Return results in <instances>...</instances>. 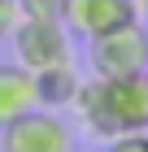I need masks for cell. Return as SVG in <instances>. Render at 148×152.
<instances>
[{
	"mask_svg": "<svg viewBox=\"0 0 148 152\" xmlns=\"http://www.w3.org/2000/svg\"><path fill=\"white\" fill-rule=\"evenodd\" d=\"M87 61L96 78H126L148 70V31L144 22H131L122 31H109L100 39H87Z\"/></svg>",
	"mask_w": 148,
	"mask_h": 152,
	"instance_id": "cell-2",
	"label": "cell"
},
{
	"mask_svg": "<svg viewBox=\"0 0 148 152\" xmlns=\"http://www.w3.org/2000/svg\"><path fill=\"white\" fill-rule=\"evenodd\" d=\"M0 152H74V130L61 113L35 109L0 130Z\"/></svg>",
	"mask_w": 148,
	"mask_h": 152,
	"instance_id": "cell-4",
	"label": "cell"
},
{
	"mask_svg": "<svg viewBox=\"0 0 148 152\" xmlns=\"http://www.w3.org/2000/svg\"><path fill=\"white\" fill-rule=\"evenodd\" d=\"M39 96H35V74L18 61H0V130L18 122V117L35 113Z\"/></svg>",
	"mask_w": 148,
	"mask_h": 152,
	"instance_id": "cell-6",
	"label": "cell"
},
{
	"mask_svg": "<svg viewBox=\"0 0 148 152\" xmlns=\"http://www.w3.org/2000/svg\"><path fill=\"white\" fill-rule=\"evenodd\" d=\"M105 152H148V130L118 135V139H109V143H105Z\"/></svg>",
	"mask_w": 148,
	"mask_h": 152,
	"instance_id": "cell-9",
	"label": "cell"
},
{
	"mask_svg": "<svg viewBox=\"0 0 148 152\" xmlns=\"http://www.w3.org/2000/svg\"><path fill=\"white\" fill-rule=\"evenodd\" d=\"M131 22H139L135 0H66V26L83 39H100Z\"/></svg>",
	"mask_w": 148,
	"mask_h": 152,
	"instance_id": "cell-5",
	"label": "cell"
},
{
	"mask_svg": "<svg viewBox=\"0 0 148 152\" xmlns=\"http://www.w3.org/2000/svg\"><path fill=\"white\" fill-rule=\"evenodd\" d=\"M74 109L83 117V130L100 143L148 130V70L126 78H87L74 96Z\"/></svg>",
	"mask_w": 148,
	"mask_h": 152,
	"instance_id": "cell-1",
	"label": "cell"
},
{
	"mask_svg": "<svg viewBox=\"0 0 148 152\" xmlns=\"http://www.w3.org/2000/svg\"><path fill=\"white\" fill-rule=\"evenodd\" d=\"M135 4H139V18H148V0H135Z\"/></svg>",
	"mask_w": 148,
	"mask_h": 152,
	"instance_id": "cell-11",
	"label": "cell"
},
{
	"mask_svg": "<svg viewBox=\"0 0 148 152\" xmlns=\"http://www.w3.org/2000/svg\"><path fill=\"white\" fill-rule=\"evenodd\" d=\"M18 13H22V18H52V22H66V0H18Z\"/></svg>",
	"mask_w": 148,
	"mask_h": 152,
	"instance_id": "cell-8",
	"label": "cell"
},
{
	"mask_svg": "<svg viewBox=\"0 0 148 152\" xmlns=\"http://www.w3.org/2000/svg\"><path fill=\"white\" fill-rule=\"evenodd\" d=\"M13 48H18V65L31 74L48 65H66L70 61V26L52 18H22L13 26Z\"/></svg>",
	"mask_w": 148,
	"mask_h": 152,
	"instance_id": "cell-3",
	"label": "cell"
},
{
	"mask_svg": "<svg viewBox=\"0 0 148 152\" xmlns=\"http://www.w3.org/2000/svg\"><path fill=\"white\" fill-rule=\"evenodd\" d=\"M83 78L74 74V65H48V70L35 74V96H39V109H52V113H61V109H74V96H79Z\"/></svg>",
	"mask_w": 148,
	"mask_h": 152,
	"instance_id": "cell-7",
	"label": "cell"
},
{
	"mask_svg": "<svg viewBox=\"0 0 148 152\" xmlns=\"http://www.w3.org/2000/svg\"><path fill=\"white\" fill-rule=\"evenodd\" d=\"M22 22V13H18V0H0V39L13 35V26Z\"/></svg>",
	"mask_w": 148,
	"mask_h": 152,
	"instance_id": "cell-10",
	"label": "cell"
}]
</instances>
